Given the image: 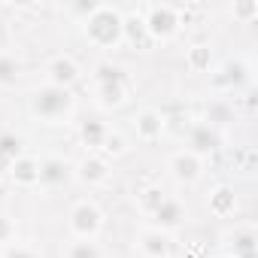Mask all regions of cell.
Here are the masks:
<instances>
[{"label": "cell", "instance_id": "obj_23", "mask_svg": "<svg viewBox=\"0 0 258 258\" xmlns=\"http://www.w3.org/2000/svg\"><path fill=\"white\" fill-rule=\"evenodd\" d=\"M64 258H103V249L97 240H73L67 246Z\"/></svg>", "mask_w": 258, "mask_h": 258}, {"label": "cell", "instance_id": "obj_4", "mask_svg": "<svg viewBox=\"0 0 258 258\" xmlns=\"http://www.w3.org/2000/svg\"><path fill=\"white\" fill-rule=\"evenodd\" d=\"M67 225H70L73 240H97V234L103 231V210L91 198H82L70 207Z\"/></svg>", "mask_w": 258, "mask_h": 258}, {"label": "cell", "instance_id": "obj_17", "mask_svg": "<svg viewBox=\"0 0 258 258\" xmlns=\"http://www.w3.org/2000/svg\"><path fill=\"white\" fill-rule=\"evenodd\" d=\"M213 61H216V55H213V46L210 43H191L188 52H185V67L191 73H210L213 70Z\"/></svg>", "mask_w": 258, "mask_h": 258}, {"label": "cell", "instance_id": "obj_30", "mask_svg": "<svg viewBox=\"0 0 258 258\" xmlns=\"http://www.w3.org/2000/svg\"><path fill=\"white\" fill-rule=\"evenodd\" d=\"M0 258H40L34 246H25V243H13L7 246L4 252H0Z\"/></svg>", "mask_w": 258, "mask_h": 258}, {"label": "cell", "instance_id": "obj_31", "mask_svg": "<svg viewBox=\"0 0 258 258\" xmlns=\"http://www.w3.org/2000/svg\"><path fill=\"white\" fill-rule=\"evenodd\" d=\"M228 258H231V255H228Z\"/></svg>", "mask_w": 258, "mask_h": 258}, {"label": "cell", "instance_id": "obj_6", "mask_svg": "<svg viewBox=\"0 0 258 258\" xmlns=\"http://www.w3.org/2000/svg\"><path fill=\"white\" fill-rule=\"evenodd\" d=\"M46 85H55V88H73L79 79H82V67H79V61L76 58H70V55H55L49 64H46Z\"/></svg>", "mask_w": 258, "mask_h": 258}, {"label": "cell", "instance_id": "obj_3", "mask_svg": "<svg viewBox=\"0 0 258 258\" xmlns=\"http://www.w3.org/2000/svg\"><path fill=\"white\" fill-rule=\"evenodd\" d=\"M143 25L152 43H170L182 31V10L173 4H152L143 13Z\"/></svg>", "mask_w": 258, "mask_h": 258}, {"label": "cell", "instance_id": "obj_19", "mask_svg": "<svg viewBox=\"0 0 258 258\" xmlns=\"http://www.w3.org/2000/svg\"><path fill=\"white\" fill-rule=\"evenodd\" d=\"M106 134H109V124H106V121L88 118V121H82V124H79V140H82L91 152H100V146H103Z\"/></svg>", "mask_w": 258, "mask_h": 258}, {"label": "cell", "instance_id": "obj_27", "mask_svg": "<svg viewBox=\"0 0 258 258\" xmlns=\"http://www.w3.org/2000/svg\"><path fill=\"white\" fill-rule=\"evenodd\" d=\"M231 16L243 25H249L252 19H258V4L255 0H234V7H231Z\"/></svg>", "mask_w": 258, "mask_h": 258}, {"label": "cell", "instance_id": "obj_20", "mask_svg": "<svg viewBox=\"0 0 258 258\" xmlns=\"http://www.w3.org/2000/svg\"><path fill=\"white\" fill-rule=\"evenodd\" d=\"M19 155H25V149H22V137L13 134V131L0 134V173H7L10 164H13Z\"/></svg>", "mask_w": 258, "mask_h": 258}, {"label": "cell", "instance_id": "obj_5", "mask_svg": "<svg viewBox=\"0 0 258 258\" xmlns=\"http://www.w3.org/2000/svg\"><path fill=\"white\" fill-rule=\"evenodd\" d=\"M73 176H76V182H82V185H88V188H97V185H106V182H109L112 164H109L103 155L88 152L85 158H79V161L73 164Z\"/></svg>", "mask_w": 258, "mask_h": 258}, {"label": "cell", "instance_id": "obj_24", "mask_svg": "<svg viewBox=\"0 0 258 258\" xmlns=\"http://www.w3.org/2000/svg\"><path fill=\"white\" fill-rule=\"evenodd\" d=\"M124 152H127L124 137H121L118 131H112V127H109V134H106V140H103V146H100V152H97V155H103V158L109 161V158H118V155H124Z\"/></svg>", "mask_w": 258, "mask_h": 258}, {"label": "cell", "instance_id": "obj_14", "mask_svg": "<svg viewBox=\"0 0 258 258\" xmlns=\"http://www.w3.org/2000/svg\"><path fill=\"white\" fill-rule=\"evenodd\" d=\"M219 146V134H216V127L207 124V121H198L191 131H188V152H195L198 158H204L207 152H213Z\"/></svg>", "mask_w": 258, "mask_h": 258}, {"label": "cell", "instance_id": "obj_16", "mask_svg": "<svg viewBox=\"0 0 258 258\" xmlns=\"http://www.w3.org/2000/svg\"><path fill=\"white\" fill-rule=\"evenodd\" d=\"M121 37L127 46L134 49H146L152 40L146 34V25H143V16L140 13H131V16H121Z\"/></svg>", "mask_w": 258, "mask_h": 258}, {"label": "cell", "instance_id": "obj_7", "mask_svg": "<svg viewBox=\"0 0 258 258\" xmlns=\"http://www.w3.org/2000/svg\"><path fill=\"white\" fill-rule=\"evenodd\" d=\"M167 167H170V176H173L179 185H195V182L204 176V158H198V155L188 152V149L173 152L170 161H167Z\"/></svg>", "mask_w": 258, "mask_h": 258}, {"label": "cell", "instance_id": "obj_9", "mask_svg": "<svg viewBox=\"0 0 258 258\" xmlns=\"http://www.w3.org/2000/svg\"><path fill=\"white\" fill-rule=\"evenodd\" d=\"M185 216H188V210H185V204H182L179 198H164V201L155 207V213H152L155 228H158V231H164V234L176 231V228L185 222Z\"/></svg>", "mask_w": 258, "mask_h": 258}, {"label": "cell", "instance_id": "obj_12", "mask_svg": "<svg viewBox=\"0 0 258 258\" xmlns=\"http://www.w3.org/2000/svg\"><path fill=\"white\" fill-rule=\"evenodd\" d=\"M70 176H73V167H70L64 158L49 155V158L40 161V185H46V188H58V185H64Z\"/></svg>", "mask_w": 258, "mask_h": 258}, {"label": "cell", "instance_id": "obj_28", "mask_svg": "<svg viewBox=\"0 0 258 258\" xmlns=\"http://www.w3.org/2000/svg\"><path fill=\"white\" fill-rule=\"evenodd\" d=\"M94 10H97V4H94V0H76V4H67V7H64V13H67L70 19H76L79 25H82V22H85V19L94 13Z\"/></svg>", "mask_w": 258, "mask_h": 258}, {"label": "cell", "instance_id": "obj_10", "mask_svg": "<svg viewBox=\"0 0 258 258\" xmlns=\"http://www.w3.org/2000/svg\"><path fill=\"white\" fill-rule=\"evenodd\" d=\"M10 179L19 185V188H37L40 185V158H34V155H19L13 164H10Z\"/></svg>", "mask_w": 258, "mask_h": 258}, {"label": "cell", "instance_id": "obj_26", "mask_svg": "<svg viewBox=\"0 0 258 258\" xmlns=\"http://www.w3.org/2000/svg\"><path fill=\"white\" fill-rule=\"evenodd\" d=\"M164 198H167V195H164L161 188H143V191L137 195V207H140L146 216H152V213H155V207H158Z\"/></svg>", "mask_w": 258, "mask_h": 258}, {"label": "cell", "instance_id": "obj_1", "mask_svg": "<svg viewBox=\"0 0 258 258\" xmlns=\"http://www.w3.org/2000/svg\"><path fill=\"white\" fill-rule=\"evenodd\" d=\"M85 40L94 49H118L124 43L121 37V13L109 4H97V10L82 22Z\"/></svg>", "mask_w": 258, "mask_h": 258}, {"label": "cell", "instance_id": "obj_18", "mask_svg": "<svg viewBox=\"0 0 258 258\" xmlns=\"http://www.w3.org/2000/svg\"><path fill=\"white\" fill-rule=\"evenodd\" d=\"M255 243H258V237H255V228L252 225H240V228H234V234H231V258H252L255 255Z\"/></svg>", "mask_w": 258, "mask_h": 258}, {"label": "cell", "instance_id": "obj_2", "mask_svg": "<svg viewBox=\"0 0 258 258\" xmlns=\"http://www.w3.org/2000/svg\"><path fill=\"white\" fill-rule=\"evenodd\" d=\"M31 112L43 124H64L73 115V94L67 88L43 85L31 94Z\"/></svg>", "mask_w": 258, "mask_h": 258}, {"label": "cell", "instance_id": "obj_13", "mask_svg": "<svg viewBox=\"0 0 258 258\" xmlns=\"http://www.w3.org/2000/svg\"><path fill=\"white\" fill-rule=\"evenodd\" d=\"M137 249H140L143 258H167V252H170V234H164L158 228H146L137 237Z\"/></svg>", "mask_w": 258, "mask_h": 258}, {"label": "cell", "instance_id": "obj_25", "mask_svg": "<svg viewBox=\"0 0 258 258\" xmlns=\"http://www.w3.org/2000/svg\"><path fill=\"white\" fill-rule=\"evenodd\" d=\"M243 79H246V64L243 61H231V64H225L222 76H216V85H240Z\"/></svg>", "mask_w": 258, "mask_h": 258}, {"label": "cell", "instance_id": "obj_21", "mask_svg": "<svg viewBox=\"0 0 258 258\" xmlns=\"http://www.w3.org/2000/svg\"><path fill=\"white\" fill-rule=\"evenodd\" d=\"M22 61L10 52H0V88H16L22 79Z\"/></svg>", "mask_w": 258, "mask_h": 258}, {"label": "cell", "instance_id": "obj_8", "mask_svg": "<svg viewBox=\"0 0 258 258\" xmlns=\"http://www.w3.org/2000/svg\"><path fill=\"white\" fill-rule=\"evenodd\" d=\"M164 127H167V118H164L161 109L146 106V109H140V112L134 115V134H137V140H143V143H155V140L164 134Z\"/></svg>", "mask_w": 258, "mask_h": 258}, {"label": "cell", "instance_id": "obj_22", "mask_svg": "<svg viewBox=\"0 0 258 258\" xmlns=\"http://www.w3.org/2000/svg\"><path fill=\"white\" fill-rule=\"evenodd\" d=\"M91 79H94V85H103V82H124L127 76H124V67H118V64H112V61H100V64L94 67Z\"/></svg>", "mask_w": 258, "mask_h": 258}, {"label": "cell", "instance_id": "obj_15", "mask_svg": "<svg viewBox=\"0 0 258 258\" xmlns=\"http://www.w3.org/2000/svg\"><path fill=\"white\" fill-rule=\"evenodd\" d=\"M207 207L216 219H228V216L237 213V191L231 185H216L207 198Z\"/></svg>", "mask_w": 258, "mask_h": 258}, {"label": "cell", "instance_id": "obj_11", "mask_svg": "<svg viewBox=\"0 0 258 258\" xmlns=\"http://www.w3.org/2000/svg\"><path fill=\"white\" fill-rule=\"evenodd\" d=\"M127 79L124 82H103V85H94V103L103 109V112H112V109H121L127 103Z\"/></svg>", "mask_w": 258, "mask_h": 258}, {"label": "cell", "instance_id": "obj_29", "mask_svg": "<svg viewBox=\"0 0 258 258\" xmlns=\"http://www.w3.org/2000/svg\"><path fill=\"white\" fill-rule=\"evenodd\" d=\"M16 243V222L7 216V213H0V246H13Z\"/></svg>", "mask_w": 258, "mask_h": 258}]
</instances>
